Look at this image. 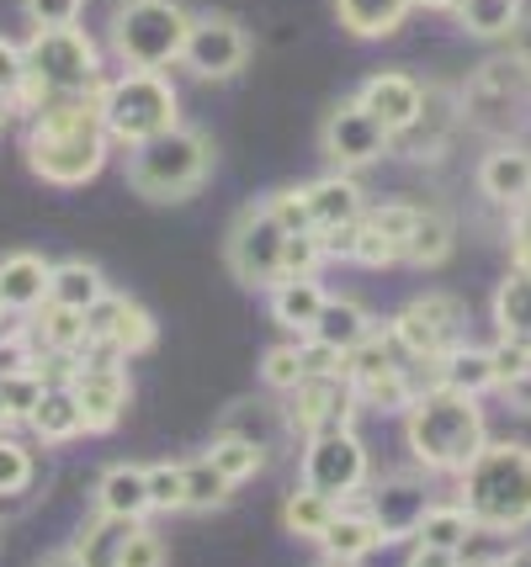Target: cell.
Here are the masks:
<instances>
[{
  "label": "cell",
  "mask_w": 531,
  "mask_h": 567,
  "mask_svg": "<svg viewBox=\"0 0 531 567\" xmlns=\"http://www.w3.org/2000/svg\"><path fill=\"white\" fill-rule=\"evenodd\" d=\"M106 123H102V85L59 96L43 112H32L27 127V171L49 186H85L106 165Z\"/></svg>",
  "instance_id": "cell-1"
},
{
  "label": "cell",
  "mask_w": 531,
  "mask_h": 567,
  "mask_svg": "<svg viewBox=\"0 0 531 567\" xmlns=\"http://www.w3.org/2000/svg\"><path fill=\"white\" fill-rule=\"evenodd\" d=\"M22 59H27L22 85L11 91V106H17V112H43L49 101L80 96V91H96V85H102L96 43H91L80 27H32Z\"/></svg>",
  "instance_id": "cell-2"
},
{
  "label": "cell",
  "mask_w": 531,
  "mask_h": 567,
  "mask_svg": "<svg viewBox=\"0 0 531 567\" xmlns=\"http://www.w3.org/2000/svg\"><path fill=\"white\" fill-rule=\"evenodd\" d=\"M457 477H462V509L479 525L506 536L531 525V445L489 441Z\"/></svg>",
  "instance_id": "cell-3"
},
{
  "label": "cell",
  "mask_w": 531,
  "mask_h": 567,
  "mask_svg": "<svg viewBox=\"0 0 531 567\" xmlns=\"http://www.w3.org/2000/svg\"><path fill=\"white\" fill-rule=\"evenodd\" d=\"M405 435L409 451L430 472H462L489 445L479 403L468 393H452V388H430V393L415 398L405 409Z\"/></svg>",
  "instance_id": "cell-4"
},
{
  "label": "cell",
  "mask_w": 531,
  "mask_h": 567,
  "mask_svg": "<svg viewBox=\"0 0 531 567\" xmlns=\"http://www.w3.org/2000/svg\"><path fill=\"white\" fill-rule=\"evenodd\" d=\"M207 165H213V144L192 127H165L127 154V186L144 202H181L203 186Z\"/></svg>",
  "instance_id": "cell-5"
},
{
  "label": "cell",
  "mask_w": 531,
  "mask_h": 567,
  "mask_svg": "<svg viewBox=\"0 0 531 567\" xmlns=\"http://www.w3.org/2000/svg\"><path fill=\"white\" fill-rule=\"evenodd\" d=\"M102 123L112 144H144L176 127V85L160 70H127L118 85H102Z\"/></svg>",
  "instance_id": "cell-6"
},
{
  "label": "cell",
  "mask_w": 531,
  "mask_h": 567,
  "mask_svg": "<svg viewBox=\"0 0 531 567\" xmlns=\"http://www.w3.org/2000/svg\"><path fill=\"white\" fill-rule=\"evenodd\" d=\"M192 17L181 11V0H127L112 17V49L127 70H165L181 59Z\"/></svg>",
  "instance_id": "cell-7"
},
{
  "label": "cell",
  "mask_w": 531,
  "mask_h": 567,
  "mask_svg": "<svg viewBox=\"0 0 531 567\" xmlns=\"http://www.w3.org/2000/svg\"><path fill=\"white\" fill-rule=\"evenodd\" d=\"M462 117H473L483 133H515L531 123V59H489L468 85H462Z\"/></svg>",
  "instance_id": "cell-8"
},
{
  "label": "cell",
  "mask_w": 531,
  "mask_h": 567,
  "mask_svg": "<svg viewBox=\"0 0 531 567\" xmlns=\"http://www.w3.org/2000/svg\"><path fill=\"white\" fill-rule=\"evenodd\" d=\"M282 245H287V228L277 223V213L266 202L245 207L234 228H228V245H224V260L239 287H272L282 281Z\"/></svg>",
  "instance_id": "cell-9"
},
{
  "label": "cell",
  "mask_w": 531,
  "mask_h": 567,
  "mask_svg": "<svg viewBox=\"0 0 531 567\" xmlns=\"http://www.w3.org/2000/svg\"><path fill=\"white\" fill-rule=\"evenodd\" d=\"M70 393L80 398V420L85 430H118V420L127 414V371H123V355L106 346H85L80 350V367L70 377Z\"/></svg>",
  "instance_id": "cell-10"
},
{
  "label": "cell",
  "mask_w": 531,
  "mask_h": 567,
  "mask_svg": "<svg viewBox=\"0 0 531 567\" xmlns=\"http://www.w3.org/2000/svg\"><path fill=\"white\" fill-rule=\"evenodd\" d=\"M367 483V445L356 441V430H319L304 445V488L346 504Z\"/></svg>",
  "instance_id": "cell-11"
},
{
  "label": "cell",
  "mask_w": 531,
  "mask_h": 567,
  "mask_svg": "<svg viewBox=\"0 0 531 567\" xmlns=\"http://www.w3.org/2000/svg\"><path fill=\"white\" fill-rule=\"evenodd\" d=\"M356 388L346 382V371H325V377H304L293 393L282 398L293 435H319V430H346L356 420Z\"/></svg>",
  "instance_id": "cell-12"
},
{
  "label": "cell",
  "mask_w": 531,
  "mask_h": 567,
  "mask_svg": "<svg viewBox=\"0 0 531 567\" xmlns=\"http://www.w3.org/2000/svg\"><path fill=\"white\" fill-rule=\"evenodd\" d=\"M245 59H251V38L234 17H203V22L186 27L181 64L197 80H228V74L245 70Z\"/></svg>",
  "instance_id": "cell-13"
},
{
  "label": "cell",
  "mask_w": 531,
  "mask_h": 567,
  "mask_svg": "<svg viewBox=\"0 0 531 567\" xmlns=\"http://www.w3.org/2000/svg\"><path fill=\"white\" fill-rule=\"evenodd\" d=\"M405 355H420V361H441L452 346H462V313H457L452 297H415L405 313L388 329Z\"/></svg>",
  "instance_id": "cell-14"
},
{
  "label": "cell",
  "mask_w": 531,
  "mask_h": 567,
  "mask_svg": "<svg viewBox=\"0 0 531 567\" xmlns=\"http://www.w3.org/2000/svg\"><path fill=\"white\" fill-rule=\"evenodd\" d=\"M319 144H325V154L340 171H356V165L382 159V148H394V133H388L361 101H340L325 117V127H319Z\"/></svg>",
  "instance_id": "cell-15"
},
{
  "label": "cell",
  "mask_w": 531,
  "mask_h": 567,
  "mask_svg": "<svg viewBox=\"0 0 531 567\" xmlns=\"http://www.w3.org/2000/svg\"><path fill=\"white\" fill-rule=\"evenodd\" d=\"M430 509V483L426 477H415V472H399V477H382L372 498H367V515L378 525L382 546L388 542H409L415 530H420V519Z\"/></svg>",
  "instance_id": "cell-16"
},
{
  "label": "cell",
  "mask_w": 531,
  "mask_h": 567,
  "mask_svg": "<svg viewBox=\"0 0 531 567\" xmlns=\"http://www.w3.org/2000/svg\"><path fill=\"white\" fill-rule=\"evenodd\" d=\"M85 340L118 350V355H144V350H154L160 329H154V319L139 308V302L106 292L96 308H85Z\"/></svg>",
  "instance_id": "cell-17"
},
{
  "label": "cell",
  "mask_w": 531,
  "mask_h": 567,
  "mask_svg": "<svg viewBox=\"0 0 531 567\" xmlns=\"http://www.w3.org/2000/svg\"><path fill=\"white\" fill-rule=\"evenodd\" d=\"M218 435H234V441H251L261 451H272V445H282L293 435V424H287L282 398H234L218 414Z\"/></svg>",
  "instance_id": "cell-18"
},
{
  "label": "cell",
  "mask_w": 531,
  "mask_h": 567,
  "mask_svg": "<svg viewBox=\"0 0 531 567\" xmlns=\"http://www.w3.org/2000/svg\"><path fill=\"white\" fill-rule=\"evenodd\" d=\"M479 186L500 207H527L531 202V154L521 144H500L479 159Z\"/></svg>",
  "instance_id": "cell-19"
},
{
  "label": "cell",
  "mask_w": 531,
  "mask_h": 567,
  "mask_svg": "<svg viewBox=\"0 0 531 567\" xmlns=\"http://www.w3.org/2000/svg\"><path fill=\"white\" fill-rule=\"evenodd\" d=\"M356 101H361V106H367V112H372L388 133H405V127L420 117V101H426V91H420L409 74L388 70V74H372V80L361 85V96H356Z\"/></svg>",
  "instance_id": "cell-20"
},
{
  "label": "cell",
  "mask_w": 531,
  "mask_h": 567,
  "mask_svg": "<svg viewBox=\"0 0 531 567\" xmlns=\"http://www.w3.org/2000/svg\"><path fill=\"white\" fill-rule=\"evenodd\" d=\"M49 260L43 255H6L0 260V302H6V313H32V308H43L49 302Z\"/></svg>",
  "instance_id": "cell-21"
},
{
  "label": "cell",
  "mask_w": 531,
  "mask_h": 567,
  "mask_svg": "<svg viewBox=\"0 0 531 567\" xmlns=\"http://www.w3.org/2000/svg\"><path fill=\"white\" fill-rule=\"evenodd\" d=\"M308 197V218H314V234H329V228H346V223L361 218V186L351 175H325L304 186Z\"/></svg>",
  "instance_id": "cell-22"
},
{
  "label": "cell",
  "mask_w": 531,
  "mask_h": 567,
  "mask_svg": "<svg viewBox=\"0 0 531 567\" xmlns=\"http://www.w3.org/2000/svg\"><path fill=\"white\" fill-rule=\"evenodd\" d=\"M319 546H325V557H335V563H361L367 551H378L382 536L378 525H372V515L361 509V504H340L335 509V519L325 525V536H319Z\"/></svg>",
  "instance_id": "cell-23"
},
{
  "label": "cell",
  "mask_w": 531,
  "mask_h": 567,
  "mask_svg": "<svg viewBox=\"0 0 531 567\" xmlns=\"http://www.w3.org/2000/svg\"><path fill=\"white\" fill-rule=\"evenodd\" d=\"M96 515H127V519L150 515V472L133 467V462L106 467L102 483H96Z\"/></svg>",
  "instance_id": "cell-24"
},
{
  "label": "cell",
  "mask_w": 531,
  "mask_h": 567,
  "mask_svg": "<svg viewBox=\"0 0 531 567\" xmlns=\"http://www.w3.org/2000/svg\"><path fill=\"white\" fill-rule=\"evenodd\" d=\"M27 424L38 430V441H49V445L75 441L80 430H85V420H80V398L70 393V382H49V393L38 398V409L27 414Z\"/></svg>",
  "instance_id": "cell-25"
},
{
  "label": "cell",
  "mask_w": 531,
  "mask_h": 567,
  "mask_svg": "<svg viewBox=\"0 0 531 567\" xmlns=\"http://www.w3.org/2000/svg\"><path fill=\"white\" fill-rule=\"evenodd\" d=\"M319 308H325V287L314 276H282V281H272V313H277L282 329L308 334L314 319H319Z\"/></svg>",
  "instance_id": "cell-26"
},
{
  "label": "cell",
  "mask_w": 531,
  "mask_h": 567,
  "mask_svg": "<svg viewBox=\"0 0 531 567\" xmlns=\"http://www.w3.org/2000/svg\"><path fill=\"white\" fill-rule=\"evenodd\" d=\"M367 334H372V319H367L356 302H346V297H325L319 319H314V329H308V340L340 350V355H346V350H356Z\"/></svg>",
  "instance_id": "cell-27"
},
{
  "label": "cell",
  "mask_w": 531,
  "mask_h": 567,
  "mask_svg": "<svg viewBox=\"0 0 531 567\" xmlns=\"http://www.w3.org/2000/svg\"><path fill=\"white\" fill-rule=\"evenodd\" d=\"M436 377H441V388L468 393V398L500 388V377H494V355H489V350H473V346H452V350H447V355L436 361Z\"/></svg>",
  "instance_id": "cell-28"
},
{
  "label": "cell",
  "mask_w": 531,
  "mask_h": 567,
  "mask_svg": "<svg viewBox=\"0 0 531 567\" xmlns=\"http://www.w3.org/2000/svg\"><path fill=\"white\" fill-rule=\"evenodd\" d=\"M139 530V519H127V515H96L85 530H80V542L70 546L80 563L85 567H118V557H123V546L127 536Z\"/></svg>",
  "instance_id": "cell-29"
},
{
  "label": "cell",
  "mask_w": 531,
  "mask_h": 567,
  "mask_svg": "<svg viewBox=\"0 0 531 567\" xmlns=\"http://www.w3.org/2000/svg\"><path fill=\"white\" fill-rule=\"evenodd\" d=\"M409 6L415 0H335V17L351 38H388V32H399Z\"/></svg>",
  "instance_id": "cell-30"
},
{
  "label": "cell",
  "mask_w": 531,
  "mask_h": 567,
  "mask_svg": "<svg viewBox=\"0 0 531 567\" xmlns=\"http://www.w3.org/2000/svg\"><path fill=\"white\" fill-rule=\"evenodd\" d=\"M102 297H106V281L91 260H64V266L49 271V302H59V308L85 313V308H96Z\"/></svg>",
  "instance_id": "cell-31"
},
{
  "label": "cell",
  "mask_w": 531,
  "mask_h": 567,
  "mask_svg": "<svg viewBox=\"0 0 531 567\" xmlns=\"http://www.w3.org/2000/svg\"><path fill=\"white\" fill-rule=\"evenodd\" d=\"M49 393V377L32 367V361H11L0 367V424H17L38 409V398Z\"/></svg>",
  "instance_id": "cell-32"
},
{
  "label": "cell",
  "mask_w": 531,
  "mask_h": 567,
  "mask_svg": "<svg viewBox=\"0 0 531 567\" xmlns=\"http://www.w3.org/2000/svg\"><path fill=\"white\" fill-rule=\"evenodd\" d=\"M32 334H38V355H80V350L91 346L85 340V313L75 308H59V302H43V313H32Z\"/></svg>",
  "instance_id": "cell-33"
},
{
  "label": "cell",
  "mask_w": 531,
  "mask_h": 567,
  "mask_svg": "<svg viewBox=\"0 0 531 567\" xmlns=\"http://www.w3.org/2000/svg\"><path fill=\"white\" fill-rule=\"evenodd\" d=\"M473 536H479V519L468 515L462 504H430L426 519H420V530H415V542L436 546V551H462Z\"/></svg>",
  "instance_id": "cell-34"
},
{
  "label": "cell",
  "mask_w": 531,
  "mask_h": 567,
  "mask_svg": "<svg viewBox=\"0 0 531 567\" xmlns=\"http://www.w3.org/2000/svg\"><path fill=\"white\" fill-rule=\"evenodd\" d=\"M494 319H500V334L531 346V271L515 266V271L500 281V292H494Z\"/></svg>",
  "instance_id": "cell-35"
},
{
  "label": "cell",
  "mask_w": 531,
  "mask_h": 567,
  "mask_svg": "<svg viewBox=\"0 0 531 567\" xmlns=\"http://www.w3.org/2000/svg\"><path fill=\"white\" fill-rule=\"evenodd\" d=\"M452 11L473 38H506L521 27V0H457Z\"/></svg>",
  "instance_id": "cell-36"
},
{
  "label": "cell",
  "mask_w": 531,
  "mask_h": 567,
  "mask_svg": "<svg viewBox=\"0 0 531 567\" xmlns=\"http://www.w3.org/2000/svg\"><path fill=\"white\" fill-rule=\"evenodd\" d=\"M335 498H325V494H314V488H293L287 494V504H282V525L293 530V536H304V542H319L325 536V525L335 519Z\"/></svg>",
  "instance_id": "cell-37"
},
{
  "label": "cell",
  "mask_w": 531,
  "mask_h": 567,
  "mask_svg": "<svg viewBox=\"0 0 531 567\" xmlns=\"http://www.w3.org/2000/svg\"><path fill=\"white\" fill-rule=\"evenodd\" d=\"M447 255H452V223L441 213H420L405 239V260L409 266H441Z\"/></svg>",
  "instance_id": "cell-38"
},
{
  "label": "cell",
  "mask_w": 531,
  "mask_h": 567,
  "mask_svg": "<svg viewBox=\"0 0 531 567\" xmlns=\"http://www.w3.org/2000/svg\"><path fill=\"white\" fill-rule=\"evenodd\" d=\"M181 488H186V509H224L228 494H234V483H228V477L213 467L207 456H197V462H181Z\"/></svg>",
  "instance_id": "cell-39"
},
{
  "label": "cell",
  "mask_w": 531,
  "mask_h": 567,
  "mask_svg": "<svg viewBox=\"0 0 531 567\" xmlns=\"http://www.w3.org/2000/svg\"><path fill=\"white\" fill-rule=\"evenodd\" d=\"M207 462L224 472L228 483L239 488L245 477H255V472L266 467V451L261 445H251V441H234V435H213V445H207Z\"/></svg>",
  "instance_id": "cell-40"
},
{
  "label": "cell",
  "mask_w": 531,
  "mask_h": 567,
  "mask_svg": "<svg viewBox=\"0 0 531 567\" xmlns=\"http://www.w3.org/2000/svg\"><path fill=\"white\" fill-rule=\"evenodd\" d=\"M304 377H308L304 346H272L266 355H261V382H266L272 393H293Z\"/></svg>",
  "instance_id": "cell-41"
},
{
  "label": "cell",
  "mask_w": 531,
  "mask_h": 567,
  "mask_svg": "<svg viewBox=\"0 0 531 567\" xmlns=\"http://www.w3.org/2000/svg\"><path fill=\"white\" fill-rule=\"evenodd\" d=\"M32 488V451L0 435V498H22Z\"/></svg>",
  "instance_id": "cell-42"
},
{
  "label": "cell",
  "mask_w": 531,
  "mask_h": 567,
  "mask_svg": "<svg viewBox=\"0 0 531 567\" xmlns=\"http://www.w3.org/2000/svg\"><path fill=\"white\" fill-rule=\"evenodd\" d=\"M150 472V509H186V488H181V462H154Z\"/></svg>",
  "instance_id": "cell-43"
},
{
  "label": "cell",
  "mask_w": 531,
  "mask_h": 567,
  "mask_svg": "<svg viewBox=\"0 0 531 567\" xmlns=\"http://www.w3.org/2000/svg\"><path fill=\"white\" fill-rule=\"evenodd\" d=\"M319 255H325L319 234H287V245H282V276H314Z\"/></svg>",
  "instance_id": "cell-44"
},
{
  "label": "cell",
  "mask_w": 531,
  "mask_h": 567,
  "mask_svg": "<svg viewBox=\"0 0 531 567\" xmlns=\"http://www.w3.org/2000/svg\"><path fill=\"white\" fill-rule=\"evenodd\" d=\"M266 207L277 213V223L287 228V234H314V218H308L304 192H277V197H266Z\"/></svg>",
  "instance_id": "cell-45"
},
{
  "label": "cell",
  "mask_w": 531,
  "mask_h": 567,
  "mask_svg": "<svg viewBox=\"0 0 531 567\" xmlns=\"http://www.w3.org/2000/svg\"><path fill=\"white\" fill-rule=\"evenodd\" d=\"M80 6H85V0H22V11L32 27H75Z\"/></svg>",
  "instance_id": "cell-46"
},
{
  "label": "cell",
  "mask_w": 531,
  "mask_h": 567,
  "mask_svg": "<svg viewBox=\"0 0 531 567\" xmlns=\"http://www.w3.org/2000/svg\"><path fill=\"white\" fill-rule=\"evenodd\" d=\"M118 567H165V546H160V536H150V530L139 525V530L127 536Z\"/></svg>",
  "instance_id": "cell-47"
},
{
  "label": "cell",
  "mask_w": 531,
  "mask_h": 567,
  "mask_svg": "<svg viewBox=\"0 0 531 567\" xmlns=\"http://www.w3.org/2000/svg\"><path fill=\"white\" fill-rule=\"evenodd\" d=\"M489 355H494V377H500V382H510V377H521V371H531V346L527 340H500V346L489 350Z\"/></svg>",
  "instance_id": "cell-48"
},
{
  "label": "cell",
  "mask_w": 531,
  "mask_h": 567,
  "mask_svg": "<svg viewBox=\"0 0 531 567\" xmlns=\"http://www.w3.org/2000/svg\"><path fill=\"white\" fill-rule=\"evenodd\" d=\"M22 70H27L22 49L0 38V96H6V101H11V91H17V85H22Z\"/></svg>",
  "instance_id": "cell-49"
},
{
  "label": "cell",
  "mask_w": 531,
  "mask_h": 567,
  "mask_svg": "<svg viewBox=\"0 0 531 567\" xmlns=\"http://www.w3.org/2000/svg\"><path fill=\"white\" fill-rule=\"evenodd\" d=\"M510 255H515V266H521V271H531V207L521 213L515 234H510Z\"/></svg>",
  "instance_id": "cell-50"
},
{
  "label": "cell",
  "mask_w": 531,
  "mask_h": 567,
  "mask_svg": "<svg viewBox=\"0 0 531 567\" xmlns=\"http://www.w3.org/2000/svg\"><path fill=\"white\" fill-rule=\"evenodd\" d=\"M500 388H506V403L515 409V414H531V371L510 377V382H500Z\"/></svg>",
  "instance_id": "cell-51"
},
{
  "label": "cell",
  "mask_w": 531,
  "mask_h": 567,
  "mask_svg": "<svg viewBox=\"0 0 531 567\" xmlns=\"http://www.w3.org/2000/svg\"><path fill=\"white\" fill-rule=\"evenodd\" d=\"M38 567H85V563H80L75 551H53V557H43Z\"/></svg>",
  "instance_id": "cell-52"
},
{
  "label": "cell",
  "mask_w": 531,
  "mask_h": 567,
  "mask_svg": "<svg viewBox=\"0 0 531 567\" xmlns=\"http://www.w3.org/2000/svg\"><path fill=\"white\" fill-rule=\"evenodd\" d=\"M457 567H506V557L494 551V557H457Z\"/></svg>",
  "instance_id": "cell-53"
},
{
  "label": "cell",
  "mask_w": 531,
  "mask_h": 567,
  "mask_svg": "<svg viewBox=\"0 0 531 567\" xmlns=\"http://www.w3.org/2000/svg\"><path fill=\"white\" fill-rule=\"evenodd\" d=\"M506 567H531V542L515 546V551H506Z\"/></svg>",
  "instance_id": "cell-54"
},
{
  "label": "cell",
  "mask_w": 531,
  "mask_h": 567,
  "mask_svg": "<svg viewBox=\"0 0 531 567\" xmlns=\"http://www.w3.org/2000/svg\"><path fill=\"white\" fill-rule=\"evenodd\" d=\"M6 117H11V101L0 96V127H6Z\"/></svg>",
  "instance_id": "cell-55"
},
{
  "label": "cell",
  "mask_w": 531,
  "mask_h": 567,
  "mask_svg": "<svg viewBox=\"0 0 531 567\" xmlns=\"http://www.w3.org/2000/svg\"><path fill=\"white\" fill-rule=\"evenodd\" d=\"M426 6H436V11H452L457 0H426Z\"/></svg>",
  "instance_id": "cell-56"
},
{
  "label": "cell",
  "mask_w": 531,
  "mask_h": 567,
  "mask_svg": "<svg viewBox=\"0 0 531 567\" xmlns=\"http://www.w3.org/2000/svg\"><path fill=\"white\" fill-rule=\"evenodd\" d=\"M319 567H356V563H335V557H325V563H319Z\"/></svg>",
  "instance_id": "cell-57"
},
{
  "label": "cell",
  "mask_w": 531,
  "mask_h": 567,
  "mask_svg": "<svg viewBox=\"0 0 531 567\" xmlns=\"http://www.w3.org/2000/svg\"><path fill=\"white\" fill-rule=\"evenodd\" d=\"M6 319H11V313H6V302H0V323H6Z\"/></svg>",
  "instance_id": "cell-58"
},
{
  "label": "cell",
  "mask_w": 531,
  "mask_h": 567,
  "mask_svg": "<svg viewBox=\"0 0 531 567\" xmlns=\"http://www.w3.org/2000/svg\"><path fill=\"white\" fill-rule=\"evenodd\" d=\"M0 536H6V530H0Z\"/></svg>",
  "instance_id": "cell-59"
}]
</instances>
